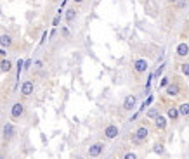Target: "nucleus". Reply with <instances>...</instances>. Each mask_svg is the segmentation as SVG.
<instances>
[{
	"label": "nucleus",
	"instance_id": "obj_1",
	"mask_svg": "<svg viewBox=\"0 0 189 159\" xmlns=\"http://www.w3.org/2000/svg\"><path fill=\"white\" fill-rule=\"evenodd\" d=\"M148 135H149V130H148L146 126H139L136 130V133L132 135V140H134L136 144H141V142H144V140L148 138Z\"/></svg>",
	"mask_w": 189,
	"mask_h": 159
},
{
	"label": "nucleus",
	"instance_id": "obj_2",
	"mask_svg": "<svg viewBox=\"0 0 189 159\" xmlns=\"http://www.w3.org/2000/svg\"><path fill=\"white\" fill-rule=\"evenodd\" d=\"M23 112H24V106L21 102H16L14 106H12V109H10V118L12 119H19L21 116H23Z\"/></svg>",
	"mask_w": 189,
	"mask_h": 159
},
{
	"label": "nucleus",
	"instance_id": "obj_3",
	"mask_svg": "<svg viewBox=\"0 0 189 159\" xmlns=\"http://www.w3.org/2000/svg\"><path fill=\"white\" fill-rule=\"evenodd\" d=\"M102 150H104V144L97 142V144H94V145L89 147V156H90V157H97V156L102 154Z\"/></svg>",
	"mask_w": 189,
	"mask_h": 159
},
{
	"label": "nucleus",
	"instance_id": "obj_4",
	"mask_svg": "<svg viewBox=\"0 0 189 159\" xmlns=\"http://www.w3.org/2000/svg\"><path fill=\"white\" fill-rule=\"evenodd\" d=\"M137 104V97L136 95H127L125 100H123V109L125 111H132Z\"/></svg>",
	"mask_w": 189,
	"mask_h": 159
},
{
	"label": "nucleus",
	"instance_id": "obj_5",
	"mask_svg": "<svg viewBox=\"0 0 189 159\" xmlns=\"http://www.w3.org/2000/svg\"><path fill=\"white\" fill-rule=\"evenodd\" d=\"M2 135H4L5 140H10L12 137L16 135V128L14 125H10V123H7V125H4V130H2Z\"/></svg>",
	"mask_w": 189,
	"mask_h": 159
},
{
	"label": "nucleus",
	"instance_id": "obj_6",
	"mask_svg": "<svg viewBox=\"0 0 189 159\" xmlns=\"http://www.w3.org/2000/svg\"><path fill=\"white\" fill-rule=\"evenodd\" d=\"M118 126H115V125H109V126H106L104 128V135H106V138H116L118 137Z\"/></svg>",
	"mask_w": 189,
	"mask_h": 159
},
{
	"label": "nucleus",
	"instance_id": "obj_7",
	"mask_svg": "<svg viewBox=\"0 0 189 159\" xmlns=\"http://www.w3.org/2000/svg\"><path fill=\"white\" fill-rule=\"evenodd\" d=\"M148 61L146 59H137L136 62H134V69H136L137 73H146V69H148Z\"/></svg>",
	"mask_w": 189,
	"mask_h": 159
},
{
	"label": "nucleus",
	"instance_id": "obj_8",
	"mask_svg": "<svg viewBox=\"0 0 189 159\" xmlns=\"http://www.w3.org/2000/svg\"><path fill=\"white\" fill-rule=\"evenodd\" d=\"M33 90H35V85H33V81H24L23 85H21V93L23 95H31L33 93Z\"/></svg>",
	"mask_w": 189,
	"mask_h": 159
},
{
	"label": "nucleus",
	"instance_id": "obj_9",
	"mask_svg": "<svg viewBox=\"0 0 189 159\" xmlns=\"http://www.w3.org/2000/svg\"><path fill=\"white\" fill-rule=\"evenodd\" d=\"M155 125H156L158 130H165V128H167V118H165V116H161V114H156Z\"/></svg>",
	"mask_w": 189,
	"mask_h": 159
},
{
	"label": "nucleus",
	"instance_id": "obj_10",
	"mask_svg": "<svg viewBox=\"0 0 189 159\" xmlns=\"http://www.w3.org/2000/svg\"><path fill=\"white\" fill-rule=\"evenodd\" d=\"M179 92H180V87L177 83H168V85H167V93H168L170 97L179 95Z\"/></svg>",
	"mask_w": 189,
	"mask_h": 159
},
{
	"label": "nucleus",
	"instance_id": "obj_11",
	"mask_svg": "<svg viewBox=\"0 0 189 159\" xmlns=\"http://www.w3.org/2000/svg\"><path fill=\"white\" fill-rule=\"evenodd\" d=\"M0 45L4 48L10 47V45H12V36H10V35H2V36H0Z\"/></svg>",
	"mask_w": 189,
	"mask_h": 159
},
{
	"label": "nucleus",
	"instance_id": "obj_12",
	"mask_svg": "<svg viewBox=\"0 0 189 159\" xmlns=\"http://www.w3.org/2000/svg\"><path fill=\"white\" fill-rule=\"evenodd\" d=\"M177 54H179L180 57H186L189 54V47H187V44H179L177 45Z\"/></svg>",
	"mask_w": 189,
	"mask_h": 159
},
{
	"label": "nucleus",
	"instance_id": "obj_13",
	"mask_svg": "<svg viewBox=\"0 0 189 159\" xmlns=\"http://www.w3.org/2000/svg\"><path fill=\"white\" fill-rule=\"evenodd\" d=\"M12 69V62H10L9 59H4L2 62H0V71L2 73H9Z\"/></svg>",
	"mask_w": 189,
	"mask_h": 159
},
{
	"label": "nucleus",
	"instance_id": "obj_14",
	"mask_svg": "<svg viewBox=\"0 0 189 159\" xmlns=\"http://www.w3.org/2000/svg\"><path fill=\"white\" fill-rule=\"evenodd\" d=\"M167 116H168V119H179L180 118V114H179V109L177 107H170L168 109V112H167Z\"/></svg>",
	"mask_w": 189,
	"mask_h": 159
},
{
	"label": "nucleus",
	"instance_id": "obj_15",
	"mask_svg": "<svg viewBox=\"0 0 189 159\" xmlns=\"http://www.w3.org/2000/svg\"><path fill=\"white\" fill-rule=\"evenodd\" d=\"M177 109H179V114H180V116H189V102H184V104H180Z\"/></svg>",
	"mask_w": 189,
	"mask_h": 159
},
{
	"label": "nucleus",
	"instance_id": "obj_16",
	"mask_svg": "<svg viewBox=\"0 0 189 159\" xmlns=\"http://www.w3.org/2000/svg\"><path fill=\"white\" fill-rule=\"evenodd\" d=\"M75 17H77V10H75V9H68V10H66V21H68V23H71Z\"/></svg>",
	"mask_w": 189,
	"mask_h": 159
},
{
	"label": "nucleus",
	"instance_id": "obj_17",
	"mask_svg": "<svg viewBox=\"0 0 189 159\" xmlns=\"http://www.w3.org/2000/svg\"><path fill=\"white\" fill-rule=\"evenodd\" d=\"M156 114H158V109H156V107H151L149 111L146 112V116H148L149 119H155V118H156Z\"/></svg>",
	"mask_w": 189,
	"mask_h": 159
},
{
	"label": "nucleus",
	"instance_id": "obj_18",
	"mask_svg": "<svg viewBox=\"0 0 189 159\" xmlns=\"http://www.w3.org/2000/svg\"><path fill=\"white\" fill-rule=\"evenodd\" d=\"M180 69H182V73H184L186 76L189 78V64L187 62H184V64H180Z\"/></svg>",
	"mask_w": 189,
	"mask_h": 159
},
{
	"label": "nucleus",
	"instance_id": "obj_19",
	"mask_svg": "<svg viewBox=\"0 0 189 159\" xmlns=\"http://www.w3.org/2000/svg\"><path fill=\"white\" fill-rule=\"evenodd\" d=\"M163 69H165V64H161L160 68L156 69V73H155V74H153V76H155V78H158V76H160V74H161V71H163Z\"/></svg>",
	"mask_w": 189,
	"mask_h": 159
},
{
	"label": "nucleus",
	"instance_id": "obj_20",
	"mask_svg": "<svg viewBox=\"0 0 189 159\" xmlns=\"http://www.w3.org/2000/svg\"><path fill=\"white\" fill-rule=\"evenodd\" d=\"M175 4H177V7H179V9H184V7H186V4H187V2H186V0H177Z\"/></svg>",
	"mask_w": 189,
	"mask_h": 159
},
{
	"label": "nucleus",
	"instance_id": "obj_21",
	"mask_svg": "<svg viewBox=\"0 0 189 159\" xmlns=\"http://www.w3.org/2000/svg\"><path fill=\"white\" fill-rule=\"evenodd\" d=\"M168 83H170V80H168V78H163V80H161V83H160V87H167V85H168Z\"/></svg>",
	"mask_w": 189,
	"mask_h": 159
},
{
	"label": "nucleus",
	"instance_id": "obj_22",
	"mask_svg": "<svg viewBox=\"0 0 189 159\" xmlns=\"http://www.w3.org/2000/svg\"><path fill=\"white\" fill-rule=\"evenodd\" d=\"M59 23H61V17H59V16H56V17H54V21H52V26H59Z\"/></svg>",
	"mask_w": 189,
	"mask_h": 159
},
{
	"label": "nucleus",
	"instance_id": "obj_23",
	"mask_svg": "<svg viewBox=\"0 0 189 159\" xmlns=\"http://www.w3.org/2000/svg\"><path fill=\"white\" fill-rule=\"evenodd\" d=\"M23 68H24V69H30V68H31V61H30V59L23 62Z\"/></svg>",
	"mask_w": 189,
	"mask_h": 159
},
{
	"label": "nucleus",
	"instance_id": "obj_24",
	"mask_svg": "<svg viewBox=\"0 0 189 159\" xmlns=\"http://www.w3.org/2000/svg\"><path fill=\"white\" fill-rule=\"evenodd\" d=\"M136 157H137V156L134 154V152H127V154H125V159H136Z\"/></svg>",
	"mask_w": 189,
	"mask_h": 159
},
{
	"label": "nucleus",
	"instance_id": "obj_25",
	"mask_svg": "<svg viewBox=\"0 0 189 159\" xmlns=\"http://www.w3.org/2000/svg\"><path fill=\"white\" fill-rule=\"evenodd\" d=\"M155 152H163V145H156V147H155Z\"/></svg>",
	"mask_w": 189,
	"mask_h": 159
},
{
	"label": "nucleus",
	"instance_id": "obj_26",
	"mask_svg": "<svg viewBox=\"0 0 189 159\" xmlns=\"http://www.w3.org/2000/svg\"><path fill=\"white\" fill-rule=\"evenodd\" d=\"M0 55H2V57H5V55H7V50H4V47L0 48Z\"/></svg>",
	"mask_w": 189,
	"mask_h": 159
},
{
	"label": "nucleus",
	"instance_id": "obj_27",
	"mask_svg": "<svg viewBox=\"0 0 189 159\" xmlns=\"http://www.w3.org/2000/svg\"><path fill=\"white\" fill-rule=\"evenodd\" d=\"M35 64H37V68H42V66H44V62H42V61H37V62H35Z\"/></svg>",
	"mask_w": 189,
	"mask_h": 159
},
{
	"label": "nucleus",
	"instance_id": "obj_28",
	"mask_svg": "<svg viewBox=\"0 0 189 159\" xmlns=\"http://www.w3.org/2000/svg\"><path fill=\"white\" fill-rule=\"evenodd\" d=\"M73 2H77V4H80V2H83V0H73Z\"/></svg>",
	"mask_w": 189,
	"mask_h": 159
},
{
	"label": "nucleus",
	"instance_id": "obj_29",
	"mask_svg": "<svg viewBox=\"0 0 189 159\" xmlns=\"http://www.w3.org/2000/svg\"><path fill=\"white\" fill-rule=\"evenodd\" d=\"M168 2H170V4H175V2H177V0H168Z\"/></svg>",
	"mask_w": 189,
	"mask_h": 159
}]
</instances>
